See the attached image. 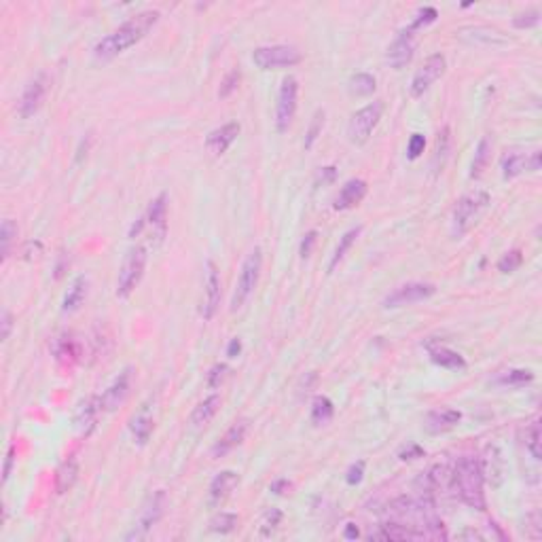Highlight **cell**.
<instances>
[{
    "mask_svg": "<svg viewBox=\"0 0 542 542\" xmlns=\"http://www.w3.org/2000/svg\"><path fill=\"white\" fill-rule=\"evenodd\" d=\"M159 11H140L134 17H130L126 24H121L117 30H113L108 36H104L93 47V58L98 62H108L121 53H126L130 47L138 45L159 21Z\"/></svg>",
    "mask_w": 542,
    "mask_h": 542,
    "instance_id": "1",
    "label": "cell"
},
{
    "mask_svg": "<svg viewBox=\"0 0 542 542\" xmlns=\"http://www.w3.org/2000/svg\"><path fill=\"white\" fill-rule=\"evenodd\" d=\"M483 485H485V479H483L481 464H479L476 458L464 456V458H460V460L454 464V469H451V487H454V494H456L464 504H469L471 508L485 511L487 502H485Z\"/></svg>",
    "mask_w": 542,
    "mask_h": 542,
    "instance_id": "2",
    "label": "cell"
},
{
    "mask_svg": "<svg viewBox=\"0 0 542 542\" xmlns=\"http://www.w3.org/2000/svg\"><path fill=\"white\" fill-rule=\"evenodd\" d=\"M489 193L483 189H474L471 193L462 195L456 208H454V216H451V231L456 237H462L464 233H469L474 225L479 223V218L483 216V212L489 208Z\"/></svg>",
    "mask_w": 542,
    "mask_h": 542,
    "instance_id": "3",
    "label": "cell"
},
{
    "mask_svg": "<svg viewBox=\"0 0 542 542\" xmlns=\"http://www.w3.org/2000/svg\"><path fill=\"white\" fill-rule=\"evenodd\" d=\"M263 270V252L261 248H255L242 263V270L237 275V284H235V292L231 299V312H237L246 305V301L250 299V295L255 292L257 284H259V275Z\"/></svg>",
    "mask_w": 542,
    "mask_h": 542,
    "instance_id": "4",
    "label": "cell"
},
{
    "mask_svg": "<svg viewBox=\"0 0 542 542\" xmlns=\"http://www.w3.org/2000/svg\"><path fill=\"white\" fill-rule=\"evenodd\" d=\"M146 261H148V255H146L144 246H136L126 255L123 265L119 270V277H117V297L119 299H128L136 290V286L142 282Z\"/></svg>",
    "mask_w": 542,
    "mask_h": 542,
    "instance_id": "5",
    "label": "cell"
},
{
    "mask_svg": "<svg viewBox=\"0 0 542 542\" xmlns=\"http://www.w3.org/2000/svg\"><path fill=\"white\" fill-rule=\"evenodd\" d=\"M299 104V83L295 76H286L280 85L277 104H275V130L280 134H286L295 121Z\"/></svg>",
    "mask_w": 542,
    "mask_h": 542,
    "instance_id": "6",
    "label": "cell"
},
{
    "mask_svg": "<svg viewBox=\"0 0 542 542\" xmlns=\"http://www.w3.org/2000/svg\"><path fill=\"white\" fill-rule=\"evenodd\" d=\"M303 56L292 45H267L252 51V62L261 70H280L301 64Z\"/></svg>",
    "mask_w": 542,
    "mask_h": 542,
    "instance_id": "7",
    "label": "cell"
},
{
    "mask_svg": "<svg viewBox=\"0 0 542 542\" xmlns=\"http://www.w3.org/2000/svg\"><path fill=\"white\" fill-rule=\"evenodd\" d=\"M384 115V102H371L367 106H362L360 111H356L347 123V138L354 144H364L373 130L377 128L379 119Z\"/></svg>",
    "mask_w": 542,
    "mask_h": 542,
    "instance_id": "8",
    "label": "cell"
},
{
    "mask_svg": "<svg viewBox=\"0 0 542 542\" xmlns=\"http://www.w3.org/2000/svg\"><path fill=\"white\" fill-rule=\"evenodd\" d=\"M445 68H447V60L443 53H432L421 68H417V72L413 74L411 78V96L413 98H421L443 74H445Z\"/></svg>",
    "mask_w": 542,
    "mask_h": 542,
    "instance_id": "9",
    "label": "cell"
},
{
    "mask_svg": "<svg viewBox=\"0 0 542 542\" xmlns=\"http://www.w3.org/2000/svg\"><path fill=\"white\" fill-rule=\"evenodd\" d=\"M436 292V286L430 282H406L403 286L394 288L386 299H384V307L394 310V307H405V305H413L419 301L430 299Z\"/></svg>",
    "mask_w": 542,
    "mask_h": 542,
    "instance_id": "10",
    "label": "cell"
},
{
    "mask_svg": "<svg viewBox=\"0 0 542 542\" xmlns=\"http://www.w3.org/2000/svg\"><path fill=\"white\" fill-rule=\"evenodd\" d=\"M47 91H49V78H47L45 72H39V74L26 85V89H24V93H21V98H19V117H21V119L34 117V115L41 111L45 98H47Z\"/></svg>",
    "mask_w": 542,
    "mask_h": 542,
    "instance_id": "11",
    "label": "cell"
},
{
    "mask_svg": "<svg viewBox=\"0 0 542 542\" xmlns=\"http://www.w3.org/2000/svg\"><path fill=\"white\" fill-rule=\"evenodd\" d=\"M220 305V273L214 261L205 263V280H203V301L200 307L203 320H212Z\"/></svg>",
    "mask_w": 542,
    "mask_h": 542,
    "instance_id": "12",
    "label": "cell"
},
{
    "mask_svg": "<svg viewBox=\"0 0 542 542\" xmlns=\"http://www.w3.org/2000/svg\"><path fill=\"white\" fill-rule=\"evenodd\" d=\"M163 506H165V494H163L161 489L155 491V494H150L148 500L144 502L142 511H140V517H138V523L134 526V532H132L128 538H136V541L144 538L146 532L161 519Z\"/></svg>",
    "mask_w": 542,
    "mask_h": 542,
    "instance_id": "13",
    "label": "cell"
},
{
    "mask_svg": "<svg viewBox=\"0 0 542 542\" xmlns=\"http://www.w3.org/2000/svg\"><path fill=\"white\" fill-rule=\"evenodd\" d=\"M413 53H415V32L405 28L390 43V47L386 51V62L394 70H403L413 60Z\"/></svg>",
    "mask_w": 542,
    "mask_h": 542,
    "instance_id": "14",
    "label": "cell"
},
{
    "mask_svg": "<svg viewBox=\"0 0 542 542\" xmlns=\"http://www.w3.org/2000/svg\"><path fill=\"white\" fill-rule=\"evenodd\" d=\"M132 390V371L126 369L123 373H119V377L100 394V406H102V413H113L117 411L119 406L126 403L128 394Z\"/></svg>",
    "mask_w": 542,
    "mask_h": 542,
    "instance_id": "15",
    "label": "cell"
},
{
    "mask_svg": "<svg viewBox=\"0 0 542 542\" xmlns=\"http://www.w3.org/2000/svg\"><path fill=\"white\" fill-rule=\"evenodd\" d=\"M542 163L541 150H532V153H511L502 159V176L504 180L517 178L523 172H538Z\"/></svg>",
    "mask_w": 542,
    "mask_h": 542,
    "instance_id": "16",
    "label": "cell"
},
{
    "mask_svg": "<svg viewBox=\"0 0 542 542\" xmlns=\"http://www.w3.org/2000/svg\"><path fill=\"white\" fill-rule=\"evenodd\" d=\"M481 464V473L483 479L491 485V487H500L506 479V462L504 456L500 451L498 445H487L485 447V456L479 462Z\"/></svg>",
    "mask_w": 542,
    "mask_h": 542,
    "instance_id": "17",
    "label": "cell"
},
{
    "mask_svg": "<svg viewBox=\"0 0 542 542\" xmlns=\"http://www.w3.org/2000/svg\"><path fill=\"white\" fill-rule=\"evenodd\" d=\"M248 430H250V421H248V419H237V421L214 443L212 456H214V458H223V456H227L229 451H233L235 447H240V445L244 443Z\"/></svg>",
    "mask_w": 542,
    "mask_h": 542,
    "instance_id": "18",
    "label": "cell"
},
{
    "mask_svg": "<svg viewBox=\"0 0 542 542\" xmlns=\"http://www.w3.org/2000/svg\"><path fill=\"white\" fill-rule=\"evenodd\" d=\"M240 132H242V128H240L237 121L225 123V126H220V128H216V130H212V132L208 134V138H205V148H208L212 155L220 157V155H225V153L229 150V146L235 142V138L240 136Z\"/></svg>",
    "mask_w": 542,
    "mask_h": 542,
    "instance_id": "19",
    "label": "cell"
},
{
    "mask_svg": "<svg viewBox=\"0 0 542 542\" xmlns=\"http://www.w3.org/2000/svg\"><path fill=\"white\" fill-rule=\"evenodd\" d=\"M102 413V406H100V397H91L87 401H83L81 405L76 406V413H74V430L81 434V436H89L98 424V415Z\"/></svg>",
    "mask_w": 542,
    "mask_h": 542,
    "instance_id": "20",
    "label": "cell"
},
{
    "mask_svg": "<svg viewBox=\"0 0 542 542\" xmlns=\"http://www.w3.org/2000/svg\"><path fill=\"white\" fill-rule=\"evenodd\" d=\"M146 225L153 227V235L161 242L168 231V193H159L146 210Z\"/></svg>",
    "mask_w": 542,
    "mask_h": 542,
    "instance_id": "21",
    "label": "cell"
},
{
    "mask_svg": "<svg viewBox=\"0 0 542 542\" xmlns=\"http://www.w3.org/2000/svg\"><path fill=\"white\" fill-rule=\"evenodd\" d=\"M462 421V413L458 409H434L426 415V430L430 434H441L454 430Z\"/></svg>",
    "mask_w": 542,
    "mask_h": 542,
    "instance_id": "22",
    "label": "cell"
},
{
    "mask_svg": "<svg viewBox=\"0 0 542 542\" xmlns=\"http://www.w3.org/2000/svg\"><path fill=\"white\" fill-rule=\"evenodd\" d=\"M237 483H240V476H237V473H233V471H223V473L216 474L212 479V483H210V489H208L210 504L218 506L220 502H225L231 496V491L237 487Z\"/></svg>",
    "mask_w": 542,
    "mask_h": 542,
    "instance_id": "23",
    "label": "cell"
},
{
    "mask_svg": "<svg viewBox=\"0 0 542 542\" xmlns=\"http://www.w3.org/2000/svg\"><path fill=\"white\" fill-rule=\"evenodd\" d=\"M367 191H369V185L360 178H352L347 180L339 195L335 198V210H349V208H356L358 203L362 202L367 198Z\"/></svg>",
    "mask_w": 542,
    "mask_h": 542,
    "instance_id": "24",
    "label": "cell"
},
{
    "mask_svg": "<svg viewBox=\"0 0 542 542\" xmlns=\"http://www.w3.org/2000/svg\"><path fill=\"white\" fill-rule=\"evenodd\" d=\"M428 354H430V360H432L436 367L447 369V371H464V369L469 367V364H466V358H464L460 352H456V349H451V347H445V345L430 347Z\"/></svg>",
    "mask_w": 542,
    "mask_h": 542,
    "instance_id": "25",
    "label": "cell"
},
{
    "mask_svg": "<svg viewBox=\"0 0 542 542\" xmlns=\"http://www.w3.org/2000/svg\"><path fill=\"white\" fill-rule=\"evenodd\" d=\"M369 538L371 541H421L424 536L405 523H384L379 526V532L371 534Z\"/></svg>",
    "mask_w": 542,
    "mask_h": 542,
    "instance_id": "26",
    "label": "cell"
},
{
    "mask_svg": "<svg viewBox=\"0 0 542 542\" xmlns=\"http://www.w3.org/2000/svg\"><path fill=\"white\" fill-rule=\"evenodd\" d=\"M51 352L60 364L72 367L81 358V345L72 337H58L51 343Z\"/></svg>",
    "mask_w": 542,
    "mask_h": 542,
    "instance_id": "27",
    "label": "cell"
},
{
    "mask_svg": "<svg viewBox=\"0 0 542 542\" xmlns=\"http://www.w3.org/2000/svg\"><path fill=\"white\" fill-rule=\"evenodd\" d=\"M220 409V397L218 394H210L208 399H203L202 403H198V406L193 409L191 413V424L195 428H202V426H208L212 421V417L218 413Z\"/></svg>",
    "mask_w": 542,
    "mask_h": 542,
    "instance_id": "28",
    "label": "cell"
},
{
    "mask_svg": "<svg viewBox=\"0 0 542 542\" xmlns=\"http://www.w3.org/2000/svg\"><path fill=\"white\" fill-rule=\"evenodd\" d=\"M85 295H87V277H85V275H78V277H74V282H72L70 288H68L66 297H64V303H62V312H64V314L76 312V310L83 305Z\"/></svg>",
    "mask_w": 542,
    "mask_h": 542,
    "instance_id": "29",
    "label": "cell"
},
{
    "mask_svg": "<svg viewBox=\"0 0 542 542\" xmlns=\"http://www.w3.org/2000/svg\"><path fill=\"white\" fill-rule=\"evenodd\" d=\"M489 159H491V140L487 136H483L474 148V157L473 163H471V178H481L483 172L487 170L489 165Z\"/></svg>",
    "mask_w": 542,
    "mask_h": 542,
    "instance_id": "30",
    "label": "cell"
},
{
    "mask_svg": "<svg viewBox=\"0 0 542 542\" xmlns=\"http://www.w3.org/2000/svg\"><path fill=\"white\" fill-rule=\"evenodd\" d=\"M78 479V462L74 458H68L66 462H62V466L56 473V491L62 496L72 489V485Z\"/></svg>",
    "mask_w": 542,
    "mask_h": 542,
    "instance_id": "31",
    "label": "cell"
},
{
    "mask_svg": "<svg viewBox=\"0 0 542 542\" xmlns=\"http://www.w3.org/2000/svg\"><path fill=\"white\" fill-rule=\"evenodd\" d=\"M375 89H377V81H375V76L369 74V72H356V74H352L349 81H347V91H349L352 96H356V98L371 96V93H375Z\"/></svg>",
    "mask_w": 542,
    "mask_h": 542,
    "instance_id": "32",
    "label": "cell"
},
{
    "mask_svg": "<svg viewBox=\"0 0 542 542\" xmlns=\"http://www.w3.org/2000/svg\"><path fill=\"white\" fill-rule=\"evenodd\" d=\"M153 430H155V424H153V417L148 413H138L130 419V432H132L136 443H140V445L148 443Z\"/></svg>",
    "mask_w": 542,
    "mask_h": 542,
    "instance_id": "33",
    "label": "cell"
},
{
    "mask_svg": "<svg viewBox=\"0 0 542 542\" xmlns=\"http://www.w3.org/2000/svg\"><path fill=\"white\" fill-rule=\"evenodd\" d=\"M333 415H335V405H333L331 399H327V397H316V399H314V403H312V415H310L314 426H324V424H329V421L333 419Z\"/></svg>",
    "mask_w": 542,
    "mask_h": 542,
    "instance_id": "34",
    "label": "cell"
},
{
    "mask_svg": "<svg viewBox=\"0 0 542 542\" xmlns=\"http://www.w3.org/2000/svg\"><path fill=\"white\" fill-rule=\"evenodd\" d=\"M360 231H362V227H354V229L345 231V233H343V237H339V244H337V248H335V255H333V259H331V263H329V271L335 270L339 263L345 259V255L349 252V248H352V246H354V242L358 240Z\"/></svg>",
    "mask_w": 542,
    "mask_h": 542,
    "instance_id": "35",
    "label": "cell"
},
{
    "mask_svg": "<svg viewBox=\"0 0 542 542\" xmlns=\"http://www.w3.org/2000/svg\"><path fill=\"white\" fill-rule=\"evenodd\" d=\"M530 382H534V373L530 369H511V371H506L504 375H500L496 379V384L511 386V388H519V386H526Z\"/></svg>",
    "mask_w": 542,
    "mask_h": 542,
    "instance_id": "36",
    "label": "cell"
},
{
    "mask_svg": "<svg viewBox=\"0 0 542 542\" xmlns=\"http://www.w3.org/2000/svg\"><path fill=\"white\" fill-rule=\"evenodd\" d=\"M17 233H19V229H17V223L15 220H11V218H4L2 220V225H0V244H2V261H6L9 259V255H11V246H13V242H15V237H17Z\"/></svg>",
    "mask_w": 542,
    "mask_h": 542,
    "instance_id": "37",
    "label": "cell"
},
{
    "mask_svg": "<svg viewBox=\"0 0 542 542\" xmlns=\"http://www.w3.org/2000/svg\"><path fill=\"white\" fill-rule=\"evenodd\" d=\"M240 523V517L235 513H218L210 519V530L216 534H231Z\"/></svg>",
    "mask_w": 542,
    "mask_h": 542,
    "instance_id": "38",
    "label": "cell"
},
{
    "mask_svg": "<svg viewBox=\"0 0 542 542\" xmlns=\"http://www.w3.org/2000/svg\"><path fill=\"white\" fill-rule=\"evenodd\" d=\"M541 421H532L526 430V449L530 451V456L538 462L542 460V449H541Z\"/></svg>",
    "mask_w": 542,
    "mask_h": 542,
    "instance_id": "39",
    "label": "cell"
},
{
    "mask_svg": "<svg viewBox=\"0 0 542 542\" xmlns=\"http://www.w3.org/2000/svg\"><path fill=\"white\" fill-rule=\"evenodd\" d=\"M240 83H242V72H240L237 68H233V70H231V72H227V74H225V78L220 81L218 98H220V100H227L231 93H235V91H237Z\"/></svg>",
    "mask_w": 542,
    "mask_h": 542,
    "instance_id": "40",
    "label": "cell"
},
{
    "mask_svg": "<svg viewBox=\"0 0 542 542\" xmlns=\"http://www.w3.org/2000/svg\"><path fill=\"white\" fill-rule=\"evenodd\" d=\"M322 128H324V111L318 108V111L314 113V117H312L310 130H307L305 140H303V146H305V148H312V146H314V142L318 140V136L322 134Z\"/></svg>",
    "mask_w": 542,
    "mask_h": 542,
    "instance_id": "41",
    "label": "cell"
},
{
    "mask_svg": "<svg viewBox=\"0 0 542 542\" xmlns=\"http://www.w3.org/2000/svg\"><path fill=\"white\" fill-rule=\"evenodd\" d=\"M523 265V252L521 250H508L506 255H502V259L498 261V271L502 273H513Z\"/></svg>",
    "mask_w": 542,
    "mask_h": 542,
    "instance_id": "42",
    "label": "cell"
},
{
    "mask_svg": "<svg viewBox=\"0 0 542 542\" xmlns=\"http://www.w3.org/2000/svg\"><path fill=\"white\" fill-rule=\"evenodd\" d=\"M436 17H439V13H436L434 6H424V9L417 11V15H415V19L411 21L409 30L415 32V30H419V28H426V26H430L432 21H436Z\"/></svg>",
    "mask_w": 542,
    "mask_h": 542,
    "instance_id": "43",
    "label": "cell"
},
{
    "mask_svg": "<svg viewBox=\"0 0 542 542\" xmlns=\"http://www.w3.org/2000/svg\"><path fill=\"white\" fill-rule=\"evenodd\" d=\"M541 24V11L538 9H528L526 13H519L513 17V26L519 30H528Z\"/></svg>",
    "mask_w": 542,
    "mask_h": 542,
    "instance_id": "44",
    "label": "cell"
},
{
    "mask_svg": "<svg viewBox=\"0 0 542 542\" xmlns=\"http://www.w3.org/2000/svg\"><path fill=\"white\" fill-rule=\"evenodd\" d=\"M449 128H443V132L439 134V140H436V150H434V157H432V165L439 170V163L443 165L445 157H447V150H449Z\"/></svg>",
    "mask_w": 542,
    "mask_h": 542,
    "instance_id": "45",
    "label": "cell"
},
{
    "mask_svg": "<svg viewBox=\"0 0 542 542\" xmlns=\"http://www.w3.org/2000/svg\"><path fill=\"white\" fill-rule=\"evenodd\" d=\"M227 375H229V367H227V364H214V367L210 369V373H208V386H210L212 390L220 388Z\"/></svg>",
    "mask_w": 542,
    "mask_h": 542,
    "instance_id": "46",
    "label": "cell"
},
{
    "mask_svg": "<svg viewBox=\"0 0 542 542\" xmlns=\"http://www.w3.org/2000/svg\"><path fill=\"white\" fill-rule=\"evenodd\" d=\"M424 148H426V138L421 134H413L406 142V157L413 161L424 153Z\"/></svg>",
    "mask_w": 542,
    "mask_h": 542,
    "instance_id": "47",
    "label": "cell"
},
{
    "mask_svg": "<svg viewBox=\"0 0 542 542\" xmlns=\"http://www.w3.org/2000/svg\"><path fill=\"white\" fill-rule=\"evenodd\" d=\"M316 242H318V231H314V229H312V231H307V233L303 235L301 246H299V255H301V259H310V257H312Z\"/></svg>",
    "mask_w": 542,
    "mask_h": 542,
    "instance_id": "48",
    "label": "cell"
},
{
    "mask_svg": "<svg viewBox=\"0 0 542 542\" xmlns=\"http://www.w3.org/2000/svg\"><path fill=\"white\" fill-rule=\"evenodd\" d=\"M364 479V462H356L347 469L345 473V483L347 485H358Z\"/></svg>",
    "mask_w": 542,
    "mask_h": 542,
    "instance_id": "49",
    "label": "cell"
},
{
    "mask_svg": "<svg viewBox=\"0 0 542 542\" xmlns=\"http://www.w3.org/2000/svg\"><path fill=\"white\" fill-rule=\"evenodd\" d=\"M17 456V449L11 445L9 449H6V456H4V466H2V483H6L9 481V476L13 473V466H15V458Z\"/></svg>",
    "mask_w": 542,
    "mask_h": 542,
    "instance_id": "50",
    "label": "cell"
},
{
    "mask_svg": "<svg viewBox=\"0 0 542 542\" xmlns=\"http://www.w3.org/2000/svg\"><path fill=\"white\" fill-rule=\"evenodd\" d=\"M280 521H282V513H280L277 508H271V511H267V515H265V526H263V534H270V532H273V530L280 526Z\"/></svg>",
    "mask_w": 542,
    "mask_h": 542,
    "instance_id": "51",
    "label": "cell"
},
{
    "mask_svg": "<svg viewBox=\"0 0 542 542\" xmlns=\"http://www.w3.org/2000/svg\"><path fill=\"white\" fill-rule=\"evenodd\" d=\"M0 327H2V341L11 337V331H13V316L9 310H2V320H0Z\"/></svg>",
    "mask_w": 542,
    "mask_h": 542,
    "instance_id": "52",
    "label": "cell"
},
{
    "mask_svg": "<svg viewBox=\"0 0 542 542\" xmlns=\"http://www.w3.org/2000/svg\"><path fill=\"white\" fill-rule=\"evenodd\" d=\"M399 458H401L403 462H409V460H417V458H424V449H421L419 445H409L406 449H403V451L399 454Z\"/></svg>",
    "mask_w": 542,
    "mask_h": 542,
    "instance_id": "53",
    "label": "cell"
},
{
    "mask_svg": "<svg viewBox=\"0 0 542 542\" xmlns=\"http://www.w3.org/2000/svg\"><path fill=\"white\" fill-rule=\"evenodd\" d=\"M335 178H337V168H335V165L320 168V172H318V183H322V185H331Z\"/></svg>",
    "mask_w": 542,
    "mask_h": 542,
    "instance_id": "54",
    "label": "cell"
},
{
    "mask_svg": "<svg viewBox=\"0 0 542 542\" xmlns=\"http://www.w3.org/2000/svg\"><path fill=\"white\" fill-rule=\"evenodd\" d=\"M270 489L273 494H277V496H284L288 489H290V481H286V479H277V481H273L270 485Z\"/></svg>",
    "mask_w": 542,
    "mask_h": 542,
    "instance_id": "55",
    "label": "cell"
},
{
    "mask_svg": "<svg viewBox=\"0 0 542 542\" xmlns=\"http://www.w3.org/2000/svg\"><path fill=\"white\" fill-rule=\"evenodd\" d=\"M240 352H242V341L237 337L231 339V341H229V347H227V356H229V358H235Z\"/></svg>",
    "mask_w": 542,
    "mask_h": 542,
    "instance_id": "56",
    "label": "cell"
},
{
    "mask_svg": "<svg viewBox=\"0 0 542 542\" xmlns=\"http://www.w3.org/2000/svg\"><path fill=\"white\" fill-rule=\"evenodd\" d=\"M343 536H345L347 541H354V538H358V536H360V532H358V528H356L354 523H347V526H345Z\"/></svg>",
    "mask_w": 542,
    "mask_h": 542,
    "instance_id": "57",
    "label": "cell"
},
{
    "mask_svg": "<svg viewBox=\"0 0 542 542\" xmlns=\"http://www.w3.org/2000/svg\"><path fill=\"white\" fill-rule=\"evenodd\" d=\"M460 538H476V541H483V536L479 534V532H464V534H460Z\"/></svg>",
    "mask_w": 542,
    "mask_h": 542,
    "instance_id": "58",
    "label": "cell"
}]
</instances>
